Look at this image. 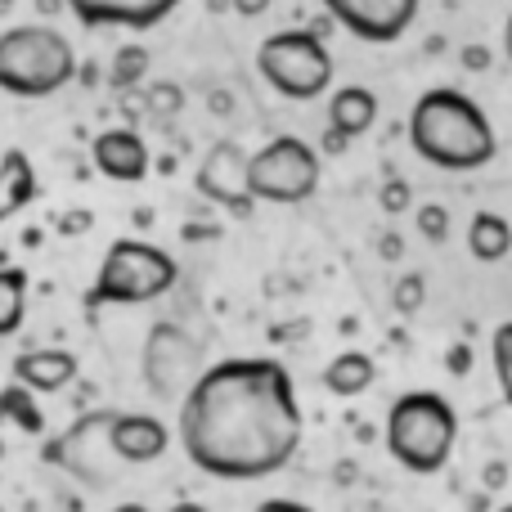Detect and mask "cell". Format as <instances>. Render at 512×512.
Wrapping results in <instances>:
<instances>
[{
    "instance_id": "cell-43",
    "label": "cell",
    "mask_w": 512,
    "mask_h": 512,
    "mask_svg": "<svg viewBox=\"0 0 512 512\" xmlns=\"http://www.w3.org/2000/svg\"><path fill=\"white\" fill-rule=\"evenodd\" d=\"M499 512H512V504H504V508H499Z\"/></svg>"
},
{
    "instance_id": "cell-30",
    "label": "cell",
    "mask_w": 512,
    "mask_h": 512,
    "mask_svg": "<svg viewBox=\"0 0 512 512\" xmlns=\"http://www.w3.org/2000/svg\"><path fill=\"white\" fill-rule=\"evenodd\" d=\"M270 5H274V0H230V9H234L239 18H261Z\"/></svg>"
},
{
    "instance_id": "cell-11",
    "label": "cell",
    "mask_w": 512,
    "mask_h": 512,
    "mask_svg": "<svg viewBox=\"0 0 512 512\" xmlns=\"http://www.w3.org/2000/svg\"><path fill=\"white\" fill-rule=\"evenodd\" d=\"M324 14L364 45H391L414 27L418 0H324Z\"/></svg>"
},
{
    "instance_id": "cell-29",
    "label": "cell",
    "mask_w": 512,
    "mask_h": 512,
    "mask_svg": "<svg viewBox=\"0 0 512 512\" xmlns=\"http://www.w3.org/2000/svg\"><path fill=\"white\" fill-rule=\"evenodd\" d=\"M463 68H468V72H486L490 68V50H486V45H463Z\"/></svg>"
},
{
    "instance_id": "cell-15",
    "label": "cell",
    "mask_w": 512,
    "mask_h": 512,
    "mask_svg": "<svg viewBox=\"0 0 512 512\" xmlns=\"http://www.w3.org/2000/svg\"><path fill=\"white\" fill-rule=\"evenodd\" d=\"M77 355L63 351V346H36V351H23L14 360V382L32 387L36 396H54V391L72 387L77 382Z\"/></svg>"
},
{
    "instance_id": "cell-20",
    "label": "cell",
    "mask_w": 512,
    "mask_h": 512,
    "mask_svg": "<svg viewBox=\"0 0 512 512\" xmlns=\"http://www.w3.org/2000/svg\"><path fill=\"white\" fill-rule=\"evenodd\" d=\"M27 319V270L0 265V337H14Z\"/></svg>"
},
{
    "instance_id": "cell-21",
    "label": "cell",
    "mask_w": 512,
    "mask_h": 512,
    "mask_svg": "<svg viewBox=\"0 0 512 512\" xmlns=\"http://www.w3.org/2000/svg\"><path fill=\"white\" fill-rule=\"evenodd\" d=\"M0 418L14 423L18 432H27V436H45V414H41V405H36V391L23 387V382L0 387Z\"/></svg>"
},
{
    "instance_id": "cell-5",
    "label": "cell",
    "mask_w": 512,
    "mask_h": 512,
    "mask_svg": "<svg viewBox=\"0 0 512 512\" xmlns=\"http://www.w3.org/2000/svg\"><path fill=\"white\" fill-rule=\"evenodd\" d=\"M180 279V265L171 252L153 248L140 239H117L104 252L95 270V283L86 292V306H149V301L167 297Z\"/></svg>"
},
{
    "instance_id": "cell-34",
    "label": "cell",
    "mask_w": 512,
    "mask_h": 512,
    "mask_svg": "<svg viewBox=\"0 0 512 512\" xmlns=\"http://www.w3.org/2000/svg\"><path fill=\"white\" fill-rule=\"evenodd\" d=\"M216 234H221L216 225H185V239H189V243H198V239H216Z\"/></svg>"
},
{
    "instance_id": "cell-23",
    "label": "cell",
    "mask_w": 512,
    "mask_h": 512,
    "mask_svg": "<svg viewBox=\"0 0 512 512\" xmlns=\"http://www.w3.org/2000/svg\"><path fill=\"white\" fill-rule=\"evenodd\" d=\"M490 364H495V378H499V391H504L508 409H512V319L490 333Z\"/></svg>"
},
{
    "instance_id": "cell-14",
    "label": "cell",
    "mask_w": 512,
    "mask_h": 512,
    "mask_svg": "<svg viewBox=\"0 0 512 512\" xmlns=\"http://www.w3.org/2000/svg\"><path fill=\"white\" fill-rule=\"evenodd\" d=\"M108 441H113L117 459L140 468V463H153L167 454L171 432L162 418L153 414H113V427H108Z\"/></svg>"
},
{
    "instance_id": "cell-40",
    "label": "cell",
    "mask_w": 512,
    "mask_h": 512,
    "mask_svg": "<svg viewBox=\"0 0 512 512\" xmlns=\"http://www.w3.org/2000/svg\"><path fill=\"white\" fill-rule=\"evenodd\" d=\"M113 512H149V508H144V504H117Z\"/></svg>"
},
{
    "instance_id": "cell-22",
    "label": "cell",
    "mask_w": 512,
    "mask_h": 512,
    "mask_svg": "<svg viewBox=\"0 0 512 512\" xmlns=\"http://www.w3.org/2000/svg\"><path fill=\"white\" fill-rule=\"evenodd\" d=\"M144 77H149V50H144L140 41H126L122 50L113 54V63H108V86L113 90H135Z\"/></svg>"
},
{
    "instance_id": "cell-26",
    "label": "cell",
    "mask_w": 512,
    "mask_h": 512,
    "mask_svg": "<svg viewBox=\"0 0 512 512\" xmlns=\"http://www.w3.org/2000/svg\"><path fill=\"white\" fill-rule=\"evenodd\" d=\"M409 203H414V189H409V180H400V176H391L387 185L378 189V207L387 216H400V212H409Z\"/></svg>"
},
{
    "instance_id": "cell-31",
    "label": "cell",
    "mask_w": 512,
    "mask_h": 512,
    "mask_svg": "<svg viewBox=\"0 0 512 512\" xmlns=\"http://www.w3.org/2000/svg\"><path fill=\"white\" fill-rule=\"evenodd\" d=\"M207 108H212L216 117H230L234 113V95L230 90H212V95H207Z\"/></svg>"
},
{
    "instance_id": "cell-28",
    "label": "cell",
    "mask_w": 512,
    "mask_h": 512,
    "mask_svg": "<svg viewBox=\"0 0 512 512\" xmlns=\"http://www.w3.org/2000/svg\"><path fill=\"white\" fill-rule=\"evenodd\" d=\"M90 225H95V216H90L86 207H72V212L59 216V230H63V234H86Z\"/></svg>"
},
{
    "instance_id": "cell-12",
    "label": "cell",
    "mask_w": 512,
    "mask_h": 512,
    "mask_svg": "<svg viewBox=\"0 0 512 512\" xmlns=\"http://www.w3.org/2000/svg\"><path fill=\"white\" fill-rule=\"evenodd\" d=\"M180 0H68V14L81 27H126V32H149L176 14Z\"/></svg>"
},
{
    "instance_id": "cell-13",
    "label": "cell",
    "mask_w": 512,
    "mask_h": 512,
    "mask_svg": "<svg viewBox=\"0 0 512 512\" xmlns=\"http://www.w3.org/2000/svg\"><path fill=\"white\" fill-rule=\"evenodd\" d=\"M90 162L99 176L117 180V185H135L149 176V144L131 126H113V131H99L90 140Z\"/></svg>"
},
{
    "instance_id": "cell-1",
    "label": "cell",
    "mask_w": 512,
    "mask_h": 512,
    "mask_svg": "<svg viewBox=\"0 0 512 512\" xmlns=\"http://www.w3.org/2000/svg\"><path fill=\"white\" fill-rule=\"evenodd\" d=\"M180 450L216 481H261L292 463L301 405L292 373L265 355H234L198 373L180 400Z\"/></svg>"
},
{
    "instance_id": "cell-35",
    "label": "cell",
    "mask_w": 512,
    "mask_h": 512,
    "mask_svg": "<svg viewBox=\"0 0 512 512\" xmlns=\"http://www.w3.org/2000/svg\"><path fill=\"white\" fill-rule=\"evenodd\" d=\"M378 252L387 256V261H396V256H400V239H396V234H387V239L378 243Z\"/></svg>"
},
{
    "instance_id": "cell-41",
    "label": "cell",
    "mask_w": 512,
    "mask_h": 512,
    "mask_svg": "<svg viewBox=\"0 0 512 512\" xmlns=\"http://www.w3.org/2000/svg\"><path fill=\"white\" fill-rule=\"evenodd\" d=\"M225 5H230V0H207V9H225Z\"/></svg>"
},
{
    "instance_id": "cell-32",
    "label": "cell",
    "mask_w": 512,
    "mask_h": 512,
    "mask_svg": "<svg viewBox=\"0 0 512 512\" xmlns=\"http://www.w3.org/2000/svg\"><path fill=\"white\" fill-rule=\"evenodd\" d=\"M256 512H315V508L297 504V499H265V504H256Z\"/></svg>"
},
{
    "instance_id": "cell-17",
    "label": "cell",
    "mask_w": 512,
    "mask_h": 512,
    "mask_svg": "<svg viewBox=\"0 0 512 512\" xmlns=\"http://www.w3.org/2000/svg\"><path fill=\"white\" fill-rule=\"evenodd\" d=\"M373 122H378V95L369 86H342L328 95V126L342 131L346 140L364 135Z\"/></svg>"
},
{
    "instance_id": "cell-10",
    "label": "cell",
    "mask_w": 512,
    "mask_h": 512,
    "mask_svg": "<svg viewBox=\"0 0 512 512\" xmlns=\"http://www.w3.org/2000/svg\"><path fill=\"white\" fill-rule=\"evenodd\" d=\"M248 162H252V153H243L234 140H216L203 153V162H198V176H194L198 194L207 203L225 207L230 216H252L256 198L248 185Z\"/></svg>"
},
{
    "instance_id": "cell-33",
    "label": "cell",
    "mask_w": 512,
    "mask_h": 512,
    "mask_svg": "<svg viewBox=\"0 0 512 512\" xmlns=\"http://www.w3.org/2000/svg\"><path fill=\"white\" fill-rule=\"evenodd\" d=\"M346 144H351V140H346L342 131H333V126H328V131H324V153H342Z\"/></svg>"
},
{
    "instance_id": "cell-39",
    "label": "cell",
    "mask_w": 512,
    "mask_h": 512,
    "mask_svg": "<svg viewBox=\"0 0 512 512\" xmlns=\"http://www.w3.org/2000/svg\"><path fill=\"white\" fill-rule=\"evenodd\" d=\"M504 54H508V63H512V14H508V23H504Z\"/></svg>"
},
{
    "instance_id": "cell-2",
    "label": "cell",
    "mask_w": 512,
    "mask_h": 512,
    "mask_svg": "<svg viewBox=\"0 0 512 512\" xmlns=\"http://www.w3.org/2000/svg\"><path fill=\"white\" fill-rule=\"evenodd\" d=\"M409 149L441 171H481L495 162L499 140L486 108L454 86H432L409 108Z\"/></svg>"
},
{
    "instance_id": "cell-9",
    "label": "cell",
    "mask_w": 512,
    "mask_h": 512,
    "mask_svg": "<svg viewBox=\"0 0 512 512\" xmlns=\"http://www.w3.org/2000/svg\"><path fill=\"white\" fill-rule=\"evenodd\" d=\"M140 373H144V387L158 400H185L189 387L198 382V373H203V346L180 324L162 319V324H153L149 337H144Z\"/></svg>"
},
{
    "instance_id": "cell-24",
    "label": "cell",
    "mask_w": 512,
    "mask_h": 512,
    "mask_svg": "<svg viewBox=\"0 0 512 512\" xmlns=\"http://www.w3.org/2000/svg\"><path fill=\"white\" fill-rule=\"evenodd\" d=\"M414 225H418V234H423L427 243H445V239H450V212H445L441 203L418 207V212H414Z\"/></svg>"
},
{
    "instance_id": "cell-16",
    "label": "cell",
    "mask_w": 512,
    "mask_h": 512,
    "mask_svg": "<svg viewBox=\"0 0 512 512\" xmlns=\"http://www.w3.org/2000/svg\"><path fill=\"white\" fill-rule=\"evenodd\" d=\"M36 194H41V185H36L32 158L23 149H5L0 153V225L14 221Z\"/></svg>"
},
{
    "instance_id": "cell-36",
    "label": "cell",
    "mask_w": 512,
    "mask_h": 512,
    "mask_svg": "<svg viewBox=\"0 0 512 512\" xmlns=\"http://www.w3.org/2000/svg\"><path fill=\"white\" fill-rule=\"evenodd\" d=\"M36 9L41 14H59V9H68V0H36Z\"/></svg>"
},
{
    "instance_id": "cell-37",
    "label": "cell",
    "mask_w": 512,
    "mask_h": 512,
    "mask_svg": "<svg viewBox=\"0 0 512 512\" xmlns=\"http://www.w3.org/2000/svg\"><path fill=\"white\" fill-rule=\"evenodd\" d=\"M167 512H207L203 504H194V499H180V504H171Z\"/></svg>"
},
{
    "instance_id": "cell-19",
    "label": "cell",
    "mask_w": 512,
    "mask_h": 512,
    "mask_svg": "<svg viewBox=\"0 0 512 512\" xmlns=\"http://www.w3.org/2000/svg\"><path fill=\"white\" fill-rule=\"evenodd\" d=\"M468 252L481 265H499L512 252V225L499 212H477L468 225Z\"/></svg>"
},
{
    "instance_id": "cell-3",
    "label": "cell",
    "mask_w": 512,
    "mask_h": 512,
    "mask_svg": "<svg viewBox=\"0 0 512 512\" xmlns=\"http://www.w3.org/2000/svg\"><path fill=\"white\" fill-rule=\"evenodd\" d=\"M77 50L50 23H14L0 32V90L14 99H50L77 81Z\"/></svg>"
},
{
    "instance_id": "cell-4",
    "label": "cell",
    "mask_w": 512,
    "mask_h": 512,
    "mask_svg": "<svg viewBox=\"0 0 512 512\" xmlns=\"http://www.w3.org/2000/svg\"><path fill=\"white\" fill-rule=\"evenodd\" d=\"M387 450L414 477H436L459 445V414L441 391H405L387 409Z\"/></svg>"
},
{
    "instance_id": "cell-18",
    "label": "cell",
    "mask_w": 512,
    "mask_h": 512,
    "mask_svg": "<svg viewBox=\"0 0 512 512\" xmlns=\"http://www.w3.org/2000/svg\"><path fill=\"white\" fill-rule=\"evenodd\" d=\"M373 378H378V364H373V355H364V351L333 355L328 369H324V387L333 391V396H342V400L364 396V391L373 387Z\"/></svg>"
},
{
    "instance_id": "cell-6",
    "label": "cell",
    "mask_w": 512,
    "mask_h": 512,
    "mask_svg": "<svg viewBox=\"0 0 512 512\" xmlns=\"http://www.w3.org/2000/svg\"><path fill=\"white\" fill-rule=\"evenodd\" d=\"M256 72L274 95L292 99V104H310L333 86V54L319 32L288 27V32H274L256 45Z\"/></svg>"
},
{
    "instance_id": "cell-25",
    "label": "cell",
    "mask_w": 512,
    "mask_h": 512,
    "mask_svg": "<svg viewBox=\"0 0 512 512\" xmlns=\"http://www.w3.org/2000/svg\"><path fill=\"white\" fill-rule=\"evenodd\" d=\"M144 104H149V113H158V117H176L180 108H185V90H180L176 81H158V86H149Z\"/></svg>"
},
{
    "instance_id": "cell-8",
    "label": "cell",
    "mask_w": 512,
    "mask_h": 512,
    "mask_svg": "<svg viewBox=\"0 0 512 512\" xmlns=\"http://www.w3.org/2000/svg\"><path fill=\"white\" fill-rule=\"evenodd\" d=\"M248 185L256 203H279V207L306 203L319 189V153L297 135H274L270 144H261L252 153Z\"/></svg>"
},
{
    "instance_id": "cell-7",
    "label": "cell",
    "mask_w": 512,
    "mask_h": 512,
    "mask_svg": "<svg viewBox=\"0 0 512 512\" xmlns=\"http://www.w3.org/2000/svg\"><path fill=\"white\" fill-rule=\"evenodd\" d=\"M113 414L117 409H86L68 432L50 436L41 450V459L50 468H63L72 481H81L86 490H108L122 481V472L131 463L117 459L113 441H108V427H113Z\"/></svg>"
},
{
    "instance_id": "cell-38",
    "label": "cell",
    "mask_w": 512,
    "mask_h": 512,
    "mask_svg": "<svg viewBox=\"0 0 512 512\" xmlns=\"http://www.w3.org/2000/svg\"><path fill=\"white\" fill-rule=\"evenodd\" d=\"M450 364H454V373H463V369H468V351H463V346H459V351L450 355Z\"/></svg>"
},
{
    "instance_id": "cell-42",
    "label": "cell",
    "mask_w": 512,
    "mask_h": 512,
    "mask_svg": "<svg viewBox=\"0 0 512 512\" xmlns=\"http://www.w3.org/2000/svg\"><path fill=\"white\" fill-rule=\"evenodd\" d=\"M0 459H5V436H0Z\"/></svg>"
},
{
    "instance_id": "cell-27",
    "label": "cell",
    "mask_w": 512,
    "mask_h": 512,
    "mask_svg": "<svg viewBox=\"0 0 512 512\" xmlns=\"http://www.w3.org/2000/svg\"><path fill=\"white\" fill-rule=\"evenodd\" d=\"M423 297H427V283H423V274H405V279L396 283V292H391V301H396V310H400V315H414V310L423 306Z\"/></svg>"
}]
</instances>
